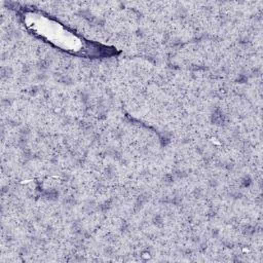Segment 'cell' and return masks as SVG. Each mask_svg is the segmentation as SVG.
I'll list each match as a JSON object with an SVG mask.
<instances>
[{
    "instance_id": "6da1fadb",
    "label": "cell",
    "mask_w": 263,
    "mask_h": 263,
    "mask_svg": "<svg viewBox=\"0 0 263 263\" xmlns=\"http://www.w3.org/2000/svg\"><path fill=\"white\" fill-rule=\"evenodd\" d=\"M46 23L47 24L42 26L34 23L35 25H33V28H40L37 30L40 35L46 37L50 42L55 43L66 50H79V48L82 46L79 39H77L71 33L66 32V30H64L59 24L49 25L47 21Z\"/></svg>"
}]
</instances>
